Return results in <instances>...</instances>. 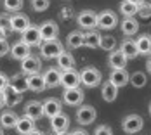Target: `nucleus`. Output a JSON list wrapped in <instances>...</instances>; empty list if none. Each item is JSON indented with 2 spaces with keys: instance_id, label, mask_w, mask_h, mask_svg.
<instances>
[{
  "instance_id": "nucleus-1",
  "label": "nucleus",
  "mask_w": 151,
  "mask_h": 135,
  "mask_svg": "<svg viewBox=\"0 0 151 135\" xmlns=\"http://www.w3.org/2000/svg\"><path fill=\"white\" fill-rule=\"evenodd\" d=\"M78 75H80V83H83L89 89H94V87H97L101 83V73L96 68H85Z\"/></svg>"
},
{
  "instance_id": "nucleus-2",
  "label": "nucleus",
  "mask_w": 151,
  "mask_h": 135,
  "mask_svg": "<svg viewBox=\"0 0 151 135\" xmlns=\"http://www.w3.org/2000/svg\"><path fill=\"white\" fill-rule=\"evenodd\" d=\"M142 125H144V120L139 114H129L122 121V128L125 134H137L139 130H142Z\"/></svg>"
},
{
  "instance_id": "nucleus-3",
  "label": "nucleus",
  "mask_w": 151,
  "mask_h": 135,
  "mask_svg": "<svg viewBox=\"0 0 151 135\" xmlns=\"http://www.w3.org/2000/svg\"><path fill=\"white\" fill-rule=\"evenodd\" d=\"M61 52H63V45L58 40H45L40 45V54L45 59H56Z\"/></svg>"
},
{
  "instance_id": "nucleus-4",
  "label": "nucleus",
  "mask_w": 151,
  "mask_h": 135,
  "mask_svg": "<svg viewBox=\"0 0 151 135\" xmlns=\"http://www.w3.org/2000/svg\"><path fill=\"white\" fill-rule=\"evenodd\" d=\"M21 42L26 44L28 47H35V45H40L42 44V36H40V31L37 26H28L26 30L21 33Z\"/></svg>"
},
{
  "instance_id": "nucleus-5",
  "label": "nucleus",
  "mask_w": 151,
  "mask_h": 135,
  "mask_svg": "<svg viewBox=\"0 0 151 135\" xmlns=\"http://www.w3.org/2000/svg\"><path fill=\"white\" fill-rule=\"evenodd\" d=\"M116 24H118V19L113 11H103L97 16V26L103 30H113Z\"/></svg>"
},
{
  "instance_id": "nucleus-6",
  "label": "nucleus",
  "mask_w": 151,
  "mask_h": 135,
  "mask_svg": "<svg viewBox=\"0 0 151 135\" xmlns=\"http://www.w3.org/2000/svg\"><path fill=\"white\" fill-rule=\"evenodd\" d=\"M76 21H78V26L80 28L91 31L97 26V14L94 11H83V12H80Z\"/></svg>"
},
{
  "instance_id": "nucleus-7",
  "label": "nucleus",
  "mask_w": 151,
  "mask_h": 135,
  "mask_svg": "<svg viewBox=\"0 0 151 135\" xmlns=\"http://www.w3.org/2000/svg\"><path fill=\"white\" fill-rule=\"evenodd\" d=\"M94 120H96V109L92 106L85 104L76 109V121L80 125H91Z\"/></svg>"
},
{
  "instance_id": "nucleus-8",
  "label": "nucleus",
  "mask_w": 151,
  "mask_h": 135,
  "mask_svg": "<svg viewBox=\"0 0 151 135\" xmlns=\"http://www.w3.org/2000/svg\"><path fill=\"white\" fill-rule=\"evenodd\" d=\"M78 83H80V75L75 69H64L61 73L59 85H63L64 89H75V87H78Z\"/></svg>"
},
{
  "instance_id": "nucleus-9",
  "label": "nucleus",
  "mask_w": 151,
  "mask_h": 135,
  "mask_svg": "<svg viewBox=\"0 0 151 135\" xmlns=\"http://www.w3.org/2000/svg\"><path fill=\"white\" fill-rule=\"evenodd\" d=\"M40 68H42V62L35 56H28V57H24V59L21 61L23 75H35V73L40 71Z\"/></svg>"
},
{
  "instance_id": "nucleus-10",
  "label": "nucleus",
  "mask_w": 151,
  "mask_h": 135,
  "mask_svg": "<svg viewBox=\"0 0 151 135\" xmlns=\"http://www.w3.org/2000/svg\"><path fill=\"white\" fill-rule=\"evenodd\" d=\"M63 99L68 106H78L82 104L83 101V90L75 87V89H64V94H63Z\"/></svg>"
},
{
  "instance_id": "nucleus-11",
  "label": "nucleus",
  "mask_w": 151,
  "mask_h": 135,
  "mask_svg": "<svg viewBox=\"0 0 151 135\" xmlns=\"http://www.w3.org/2000/svg\"><path fill=\"white\" fill-rule=\"evenodd\" d=\"M38 31H40V36L42 40H56L58 33H59V28L54 21H45L38 26Z\"/></svg>"
},
{
  "instance_id": "nucleus-12",
  "label": "nucleus",
  "mask_w": 151,
  "mask_h": 135,
  "mask_svg": "<svg viewBox=\"0 0 151 135\" xmlns=\"http://www.w3.org/2000/svg\"><path fill=\"white\" fill-rule=\"evenodd\" d=\"M61 109H63L61 102L58 101V99H54V97L47 99L45 102L42 104V113H44V116H47V118H54V116H58L59 113H63Z\"/></svg>"
},
{
  "instance_id": "nucleus-13",
  "label": "nucleus",
  "mask_w": 151,
  "mask_h": 135,
  "mask_svg": "<svg viewBox=\"0 0 151 135\" xmlns=\"http://www.w3.org/2000/svg\"><path fill=\"white\" fill-rule=\"evenodd\" d=\"M30 26V19L24 14H14L11 16V31H17V33H23Z\"/></svg>"
},
{
  "instance_id": "nucleus-14",
  "label": "nucleus",
  "mask_w": 151,
  "mask_h": 135,
  "mask_svg": "<svg viewBox=\"0 0 151 135\" xmlns=\"http://www.w3.org/2000/svg\"><path fill=\"white\" fill-rule=\"evenodd\" d=\"M68 125H70V118H68L66 114H63V113H59V114L54 116V118H50V126H52V130H54L56 134L66 132V130H68Z\"/></svg>"
},
{
  "instance_id": "nucleus-15",
  "label": "nucleus",
  "mask_w": 151,
  "mask_h": 135,
  "mask_svg": "<svg viewBox=\"0 0 151 135\" xmlns=\"http://www.w3.org/2000/svg\"><path fill=\"white\" fill-rule=\"evenodd\" d=\"M9 87L12 90H16L17 94H23L28 90V83H26V76L23 73H17V75L11 76L9 78Z\"/></svg>"
},
{
  "instance_id": "nucleus-16",
  "label": "nucleus",
  "mask_w": 151,
  "mask_h": 135,
  "mask_svg": "<svg viewBox=\"0 0 151 135\" xmlns=\"http://www.w3.org/2000/svg\"><path fill=\"white\" fill-rule=\"evenodd\" d=\"M24 116H28L31 120H40L42 116H44V113H42V102H38V101H30L26 107H24Z\"/></svg>"
},
{
  "instance_id": "nucleus-17",
  "label": "nucleus",
  "mask_w": 151,
  "mask_h": 135,
  "mask_svg": "<svg viewBox=\"0 0 151 135\" xmlns=\"http://www.w3.org/2000/svg\"><path fill=\"white\" fill-rule=\"evenodd\" d=\"M59 78H61V71L56 68H49L44 75V83H45V89H54L59 85Z\"/></svg>"
},
{
  "instance_id": "nucleus-18",
  "label": "nucleus",
  "mask_w": 151,
  "mask_h": 135,
  "mask_svg": "<svg viewBox=\"0 0 151 135\" xmlns=\"http://www.w3.org/2000/svg\"><path fill=\"white\" fill-rule=\"evenodd\" d=\"M108 62H109V66H111L113 69H123V68L127 66V57L122 54L120 50H111Z\"/></svg>"
},
{
  "instance_id": "nucleus-19",
  "label": "nucleus",
  "mask_w": 151,
  "mask_h": 135,
  "mask_svg": "<svg viewBox=\"0 0 151 135\" xmlns=\"http://www.w3.org/2000/svg\"><path fill=\"white\" fill-rule=\"evenodd\" d=\"M109 81L115 85V87H123L129 83V73L125 69H113L111 75H109Z\"/></svg>"
},
{
  "instance_id": "nucleus-20",
  "label": "nucleus",
  "mask_w": 151,
  "mask_h": 135,
  "mask_svg": "<svg viewBox=\"0 0 151 135\" xmlns=\"http://www.w3.org/2000/svg\"><path fill=\"white\" fill-rule=\"evenodd\" d=\"M16 130H17V134L21 135H28L35 128V121L31 120V118H28V116H23V118H17V121H16Z\"/></svg>"
},
{
  "instance_id": "nucleus-21",
  "label": "nucleus",
  "mask_w": 151,
  "mask_h": 135,
  "mask_svg": "<svg viewBox=\"0 0 151 135\" xmlns=\"http://www.w3.org/2000/svg\"><path fill=\"white\" fill-rule=\"evenodd\" d=\"M26 83H28V89L33 92H42L45 89V83H44V76L35 73V75H28L26 76Z\"/></svg>"
},
{
  "instance_id": "nucleus-22",
  "label": "nucleus",
  "mask_w": 151,
  "mask_h": 135,
  "mask_svg": "<svg viewBox=\"0 0 151 135\" xmlns=\"http://www.w3.org/2000/svg\"><path fill=\"white\" fill-rule=\"evenodd\" d=\"M11 56L17 61H23L24 57H28L30 56V47L26 44H23V42H17L11 47Z\"/></svg>"
},
{
  "instance_id": "nucleus-23",
  "label": "nucleus",
  "mask_w": 151,
  "mask_h": 135,
  "mask_svg": "<svg viewBox=\"0 0 151 135\" xmlns=\"http://www.w3.org/2000/svg\"><path fill=\"white\" fill-rule=\"evenodd\" d=\"M120 52L127 57V61L129 59H134V57H137L139 56V52H137V47H136V42L134 40H123L120 45Z\"/></svg>"
},
{
  "instance_id": "nucleus-24",
  "label": "nucleus",
  "mask_w": 151,
  "mask_h": 135,
  "mask_svg": "<svg viewBox=\"0 0 151 135\" xmlns=\"http://www.w3.org/2000/svg\"><path fill=\"white\" fill-rule=\"evenodd\" d=\"M137 30H139V23H137L136 17H125V19L122 21V31H123L125 36L136 35Z\"/></svg>"
},
{
  "instance_id": "nucleus-25",
  "label": "nucleus",
  "mask_w": 151,
  "mask_h": 135,
  "mask_svg": "<svg viewBox=\"0 0 151 135\" xmlns=\"http://www.w3.org/2000/svg\"><path fill=\"white\" fill-rule=\"evenodd\" d=\"M58 59V66H59V69H73L75 68V59H73V56L70 54V52H61L59 56L56 57Z\"/></svg>"
},
{
  "instance_id": "nucleus-26",
  "label": "nucleus",
  "mask_w": 151,
  "mask_h": 135,
  "mask_svg": "<svg viewBox=\"0 0 151 135\" xmlns=\"http://www.w3.org/2000/svg\"><path fill=\"white\" fill-rule=\"evenodd\" d=\"M101 95H103V99H104L106 102H113L116 99V95H118V87H115L111 81H106L104 85H103Z\"/></svg>"
},
{
  "instance_id": "nucleus-27",
  "label": "nucleus",
  "mask_w": 151,
  "mask_h": 135,
  "mask_svg": "<svg viewBox=\"0 0 151 135\" xmlns=\"http://www.w3.org/2000/svg\"><path fill=\"white\" fill-rule=\"evenodd\" d=\"M2 94H4V102H5V106H9V107H12V106L21 102V94H17V92L12 90L11 87H7Z\"/></svg>"
},
{
  "instance_id": "nucleus-28",
  "label": "nucleus",
  "mask_w": 151,
  "mask_h": 135,
  "mask_svg": "<svg viewBox=\"0 0 151 135\" xmlns=\"http://www.w3.org/2000/svg\"><path fill=\"white\" fill-rule=\"evenodd\" d=\"M136 47L139 54H150L151 52V35H141L136 40Z\"/></svg>"
},
{
  "instance_id": "nucleus-29",
  "label": "nucleus",
  "mask_w": 151,
  "mask_h": 135,
  "mask_svg": "<svg viewBox=\"0 0 151 135\" xmlns=\"http://www.w3.org/2000/svg\"><path fill=\"white\" fill-rule=\"evenodd\" d=\"M16 121H17V116L12 111H4L0 114V125H2V128H14Z\"/></svg>"
},
{
  "instance_id": "nucleus-30",
  "label": "nucleus",
  "mask_w": 151,
  "mask_h": 135,
  "mask_svg": "<svg viewBox=\"0 0 151 135\" xmlns=\"http://www.w3.org/2000/svg\"><path fill=\"white\" fill-rule=\"evenodd\" d=\"M66 45H68L70 49H80V47L83 45V33H80V31H71V33L68 35V38H66Z\"/></svg>"
},
{
  "instance_id": "nucleus-31",
  "label": "nucleus",
  "mask_w": 151,
  "mask_h": 135,
  "mask_svg": "<svg viewBox=\"0 0 151 135\" xmlns=\"http://www.w3.org/2000/svg\"><path fill=\"white\" fill-rule=\"evenodd\" d=\"M99 42H101V35L96 33V31H87L83 35V45L89 47V49H97L99 47Z\"/></svg>"
},
{
  "instance_id": "nucleus-32",
  "label": "nucleus",
  "mask_w": 151,
  "mask_h": 135,
  "mask_svg": "<svg viewBox=\"0 0 151 135\" xmlns=\"http://www.w3.org/2000/svg\"><path fill=\"white\" fill-rule=\"evenodd\" d=\"M120 12L125 17H134V14H137V5H134L129 0H123L120 4Z\"/></svg>"
},
{
  "instance_id": "nucleus-33",
  "label": "nucleus",
  "mask_w": 151,
  "mask_h": 135,
  "mask_svg": "<svg viewBox=\"0 0 151 135\" xmlns=\"http://www.w3.org/2000/svg\"><path fill=\"white\" fill-rule=\"evenodd\" d=\"M129 81L136 87V89H142L146 85V75L141 73V71H136L132 76H129Z\"/></svg>"
},
{
  "instance_id": "nucleus-34",
  "label": "nucleus",
  "mask_w": 151,
  "mask_h": 135,
  "mask_svg": "<svg viewBox=\"0 0 151 135\" xmlns=\"http://www.w3.org/2000/svg\"><path fill=\"white\" fill-rule=\"evenodd\" d=\"M99 47L101 49H104V50H115V47H116V40L113 38V36H101V42H99Z\"/></svg>"
},
{
  "instance_id": "nucleus-35",
  "label": "nucleus",
  "mask_w": 151,
  "mask_h": 135,
  "mask_svg": "<svg viewBox=\"0 0 151 135\" xmlns=\"http://www.w3.org/2000/svg\"><path fill=\"white\" fill-rule=\"evenodd\" d=\"M4 7L11 12H17L23 7V0H4Z\"/></svg>"
},
{
  "instance_id": "nucleus-36",
  "label": "nucleus",
  "mask_w": 151,
  "mask_h": 135,
  "mask_svg": "<svg viewBox=\"0 0 151 135\" xmlns=\"http://www.w3.org/2000/svg\"><path fill=\"white\" fill-rule=\"evenodd\" d=\"M49 5H50L49 0H31V7L37 12H44L45 9H49Z\"/></svg>"
},
{
  "instance_id": "nucleus-37",
  "label": "nucleus",
  "mask_w": 151,
  "mask_h": 135,
  "mask_svg": "<svg viewBox=\"0 0 151 135\" xmlns=\"http://www.w3.org/2000/svg\"><path fill=\"white\" fill-rule=\"evenodd\" d=\"M0 28L5 31H11V17L7 14H0Z\"/></svg>"
},
{
  "instance_id": "nucleus-38",
  "label": "nucleus",
  "mask_w": 151,
  "mask_h": 135,
  "mask_svg": "<svg viewBox=\"0 0 151 135\" xmlns=\"http://www.w3.org/2000/svg\"><path fill=\"white\" fill-rule=\"evenodd\" d=\"M137 14H141L142 17H150V16H151V5L141 4V5L137 7Z\"/></svg>"
},
{
  "instance_id": "nucleus-39",
  "label": "nucleus",
  "mask_w": 151,
  "mask_h": 135,
  "mask_svg": "<svg viewBox=\"0 0 151 135\" xmlns=\"http://www.w3.org/2000/svg\"><path fill=\"white\" fill-rule=\"evenodd\" d=\"M96 135H113V134H111V128H109V126L101 125V126L96 128Z\"/></svg>"
},
{
  "instance_id": "nucleus-40",
  "label": "nucleus",
  "mask_w": 151,
  "mask_h": 135,
  "mask_svg": "<svg viewBox=\"0 0 151 135\" xmlns=\"http://www.w3.org/2000/svg\"><path fill=\"white\" fill-rule=\"evenodd\" d=\"M9 50H11V47H9V44H7V40H0V57L5 56Z\"/></svg>"
},
{
  "instance_id": "nucleus-41",
  "label": "nucleus",
  "mask_w": 151,
  "mask_h": 135,
  "mask_svg": "<svg viewBox=\"0 0 151 135\" xmlns=\"http://www.w3.org/2000/svg\"><path fill=\"white\" fill-rule=\"evenodd\" d=\"M7 87H9V78L4 75V73H0V92H4Z\"/></svg>"
},
{
  "instance_id": "nucleus-42",
  "label": "nucleus",
  "mask_w": 151,
  "mask_h": 135,
  "mask_svg": "<svg viewBox=\"0 0 151 135\" xmlns=\"http://www.w3.org/2000/svg\"><path fill=\"white\" fill-rule=\"evenodd\" d=\"M70 135H89V134H87L85 130H73Z\"/></svg>"
},
{
  "instance_id": "nucleus-43",
  "label": "nucleus",
  "mask_w": 151,
  "mask_h": 135,
  "mask_svg": "<svg viewBox=\"0 0 151 135\" xmlns=\"http://www.w3.org/2000/svg\"><path fill=\"white\" fill-rule=\"evenodd\" d=\"M5 36H7V31L0 28V40H5Z\"/></svg>"
},
{
  "instance_id": "nucleus-44",
  "label": "nucleus",
  "mask_w": 151,
  "mask_h": 135,
  "mask_svg": "<svg viewBox=\"0 0 151 135\" xmlns=\"http://www.w3.org/2000/svg\"><path fill=\"white\" fill-rule=\"evenodd\" d=\"M28 135H44V134H42L40 130H37V128H33V130H31V132H30Z\"/></svg>"
},
{
  "instance_id": "nucleus-45",
  "label": "nucleus",
  "mask_w": 151,
  "mask_h": 135,
  "mask_svg": "<svg viewBox=\"0 0 151 135\" xmlns=\"http://www.w3.org/2000/svg\"><path fill=\"white\" fill-rule=\"evenodd\" d=\"M129 2H132L134 5H137V7H139L141 4H144V0H129Z\"/></svg>"
},
{
  "instance_id": "nucleus-46",
  "label": "nucleus",
  "mask_w": 151,
  "mask_h": 135,
  "mask_svg": "<svg viewBox=\"0 0 151 135\" xmlns=\"http://www.w3.org/2000/svg\"><path fill=\"white\" fill-rule=\"evenodd\" d=\"M146 68H148V73H151V57L148 59V62H146Z\"/></svg>"
},
{
  "instance_id": "nucleus-47",
  "label": "nucleus",
  "mask_w": 151,
  "mask_h": 135,
  "mask_svg": "<svg viewBox=\"0 0 151 135\" xmlns=\"http://www.w3.org/2000/svg\"><path fill=\"white\" fill-rule=\"evenodd\" d=\"M2 106H5V102H4V94L0 92V107H2Z\"/></svg>"
},
{
  "instance_id": "nucleus-48",
  "label": "nucleus",
  "mask_w": 151,
  "mask_h": 135,
  "mask_svg": "<svg viewBox=\"0 0 151 135\" xmlns=\"http://www.w3.org/2000/svg\"><path fill=\"white\" fill-rule=\"evenodd\" d=\"M58 135H70V134H66V132H63V134H58Z\"/></svg>"
},
{
  "instance_id": "nucleus-49",
  "label": "nucleus",
  "mask_w": 151,
  "mask_h": 135,
  "mask_svg": "<svg viewBox=\"0 0 151 135\" xmlns=\"http://www.w3.org/2000/svg\"><path fill=\"white\" fill-rule=\"evenodd\" d=\"M0 135H4V132H2V128H0Z\"/></svg>"
},
{
  "instance_id": "nucleus-50",
  "label": "nucleus",
  "mask_w": 151,
  "mask_h": 135,
  "mask_svg": "<svg viewBox=\"0 0 151 135\" xmlns=\"http://www.w3.org/2000/svg\"><path fill=\"white\" fill-rule=\"evenodd\" d=\"M150 114H151V104H150Z\"/></svg>"
},
{
  "instance_id": "nucleus-51",
  "label": "nucleus",
  "mask_w": 151,
  "mask_h": 135,
  "mask_svg": "<svg viewBox=\"0 0 151 135\" xmlns=\"http://www.w3.org/2000/svg\"><path fill=\"white\" fill-rule=\"evenodd\" d=\"M150 5H151V4H150Z\"/></svg>"
},
{
  "instance_id": "nucleus-52",
  "label": "nucleus",
  "mask_w": 151,
  "mask_h": 135,
  "mask_svg": "<svg viewBox=\"0 0 151 135\" xmlns=\"http://www.w3.org/2000/svg\"><path fill=\"white\" fill-rule=\"evenodd\" d=\"M150 54H151V52H150Z\"/></svg>"
}]
</instances>
